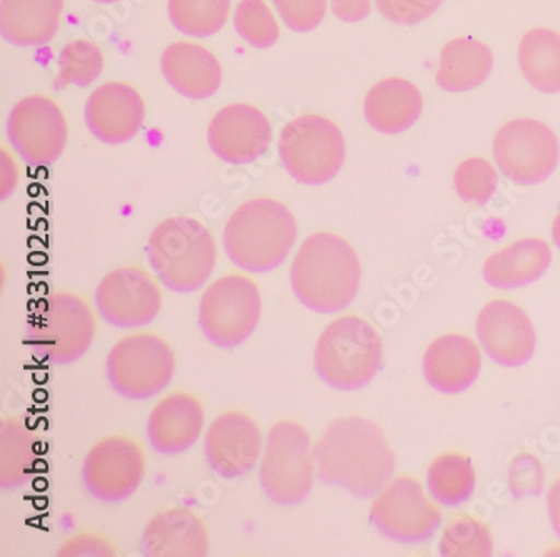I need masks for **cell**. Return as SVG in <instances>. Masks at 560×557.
Listing matches in <instances>:
<instances>
[{
  "mask_svg": "<svg viewBox=\"0 0 560 557\" xmlns=\"http://www.w3.org/2000/svg\"><path fill=\"white\" fill-rule=\"evenodd\" d=\"M314 459L324 484L361 499L385 489L396 471V455L385 432L361 415L330 422L314 446Z\"/></svg>",
  "mask_w": 560,
  "mask_h": 557,
  "instance_id": "1",
  "label": "cell"
},
{
  "mask_svg": "<svg viewBox=\"0 0 560 557\" xmlns=\"http://www.w3.org/2000/svg\"><path fill=\"white\" fill-rule=\"evenodd\" d=\"M361 278L360 257L335 233H314L292 261V292L316 313H336L349 307L360 292Z\"/></svg>",
  "mask_w": 560,
  "mask_h": 557,
  "instance_id": "2",
  "label": "cell"
},
{
  "mask_svg": "<svg viewBox=\"0 0 560 557\" xmlns=\"http://www.w3.org/2000/svg\"><path fill=\"white\" fill-rule=\"evenodd\" d=\"M298 240V222L285 204L256 198L238 206L223 232L232 263L248 273L272 272L288 260Z\"/></svg>",
  "mask_w": 560,
  "mask_h": 557,
  "instance_id": "3",
  "label": "cell"
},
{
  "mask_svg": "<svg viewBox=\"0 0 560 557\" xmlns=\"http://www.w3.org/2000/svg\"><path fill=\"white\" fill-rule=\"evenodd\" d=\"M156 278L176 294H194L209 282L217 264V244L210 229L190 216L160 223L147 245Z\"/></svg>",
  "mask_w": 560,
  "mask_h": 557,
  "instance_id": "4",
  "label": "cell"
},
{
  "mask_svg": "<svg viewBox=\"0 0 560 557\" xmlns=\"http://www.w3.org/2000/svg\"><path fill=\"white\" fill-rule=\"evenodd\" d=\"M383 364L380 333L364 318L345 315L336 318L317 340L314 365L317 376L336 390L363 389Z\"/></svg>",
  "mask_w": 560,
  "mask_h": 557,
  "instance_id": "5",
  "label": "cell"
},
{
  "mask_svg": "<svg viewBox=\"0 0 560 557\" xmlns=\"http://www.w3.org/2000/svg\"><path fill=\"white\" fill-rule=\"evenodd\" d=\"M96 330V315L81 295L56 292L31 318L25 340L37 360L68 365L86 355Z\"/></svg>",
  "mask_w": 560,
  "mask_h": 557,
  "instance_id": "6",
  "label": "cell"
},
{
  "mask_svg": "<svg viewBox=\"0 0 560 557\" xmlns=\"http://www.w3.org/2000/svg\"><path fill=\"white\" fill-rule=\"evenodd\" d=\"M314 447L310 432L295 420H279L269 430L260 464V486L280 506H295L314 486Z\"/></svg>",
  "mask_w": 560,
  "mask_h": 557,
  "instance_id": "7",
  "label": "cell"
},
{
  "mask_svg": "<svg viewBox=\"0 0 560 557\" xmlns=\"http://www.w3.org/2000/svg\"><path fill=\"white\" fill-rule=\"evenodd\" d=\"M175 352L156 333H133L113 345L106 358V377L118 395L128 401H148L172 383Z\"/></svg>",
  "mask_w": 560,
  "mask_h": 557,
  "instance_id": "8",
  "label": "cell"
},
{
  "mask_svg": "<svg viewBox=\"0 0 560 557\" xmlns=\"http://www.w3.org/2000/svg\"><path fill=\"white\" fill-rule=\"evenodd\" d=\"M262 313L260 289L242 273H226L201 295L198 325L212 345L235 348L250 339Z\"/></svg>",
  "mask_w": 560,
  "mask_h": 557,
  "instance_id": "9",
  "label": "cell"
},
{
  "mask_svg": "<svg viewBox=\"0 0 560 557\" xmlns=\"http://www.w3.org/2000/svg\"><path fill=\"white\" fill-rule=\"evenodd\" d=\"M280 159L295 181L317 186L341 171L346 141L341 129L317 115H304L289 122L279 140Z\"/></svg>",
  "mask_w": 560,
  "mask_h": 557,
  "instance_id": "10",
  "label": "cell"
},
{
  "mask_svg": "<svg viewBox=\"0 0 560 557\" xmlns=\"http://www.w3.org/2000/svg\"><path fill=\"white\" fill-rule=\"evenodd\" d=\"M493 157L503 175L517 185H539L559 165V138L537 119H514L497 132Z\"/></svg>",
  "mask_w": 560,
  "mask_h": 557,
  "instance_id": "11",
  "label": "cell"
},
{
  "mask_svg": "<svg viewBox=\"0 0 560 557\" xmlns=\"http://www.w3.org/2000/svg\"><path fill=\"white\" fill-rule=\"evenodd\" d=\"M370 521L389 540L423 543L440 528L442 511L428 499L420 481L401 475L376 494L371 503Z\"/></svg>",
  "mask_w": 560,
  "mask_h": 557,
  "instance_id": "12",
  "label": "cell"
},
{
  "mask_svg": "<svg viewBox=\"0 0 560 557\" xmlns=\"http://www.w3.org/2000/svg\"><path fill=\"white\" fill-rule=\"evenodd\" d=\"M147 474V454L133 437H105L94 443L83 462V483L101 502L116 503L137 493Z\"/></svg>",
  "mask_w": 560,
  "mask_h": 557,
  "instance_id": "13",
  "label": "cell"
},
{
  "mask_svg": "<svg viewBox=\"0 0 560 557\" xmlns=\"http://www.w3.org/2000/svg\"><path fill=\"white\" fill-rule=\"evenodd\" d=\"M162 304V288L141 266H118L96 288L97 311L116 329L148 325L159 317Z\"/></svg>",
  "mask_w": 560,
  "mask_h": 557,
  "instance_id": "14",
  "label": "cell"
},
{
  "mask_svg": "<svg viewBox=\"0 0 560 557\" xmlns=\"http://www.w3.org/2000/svg\"><path fill=\"white\" fill-rule=\"evenodd\" d=\"M8 138L25 163L49 166L58 162L68 143V122L49 97H25L9 115Z\"/></svg>",
  "mask_w": 560,
  "mask_h": 557,
  "instance_id": "15",
  "label": "cell"
},
{
  "mask_svg": "<svg viewBox=\"0 0 560 557\" xmlns=\"http://www.w3.org/2000/svg\"><path fill=\"white\" fill-rule=\"evenodd\" d=\"M262 430L252 415L226 411L207 430V464L223 479H238L254 471L262 455Z\"/></svg>",
  "mask_w": 560,
  "mask_h": 557,
  "instance_id": "16",
  "label": "cell"
},
{
  "mask_svg": "<svg viewBox=\"0 0 560 557\" xmlns=\"http://www.w3.org/2000/svg\"><path fill=\"white\" fill-rule=\"evenodd\" d=\"M477 335L487 355L502 367L527 364L537 347L536 327L514 301L493 300L481 308Z\"/></svg>",
  "mask_w": 560,
  "mask_h": 557,
  "instance_id": "17",
  "label": "cell"
},
{
  "mask_svg": "<svg viewBox=\"0 0 560 557\" xmlns=\"http://www.w3.org/2000/svg\"><path fill=\"white\" fill-rule=\"evenodd\" d=\"M272 140L269 119L250 104H232L210 122L209 144L213 153L232 165H248L266 153Z\"/></svg>",
  "mask_w": 560,
  "mask_h": 557,
  "instance_id": "18",
  "label": "cell"
},
{
  "mask_svg": "<svg viewBox=\"0 0 560 557\" xmlns=\"http://www.w3.org/2000/svg\"><path fill=\"white\" fill-rule=\"evenodd\" d=\"M206 426V408L194 393H168L148 417L147 436L159 454H184L200 439Z\"/></svg>",
  "mask_w": 560,
  "mask_h": 557,
  "instance_id": "19",
  "label": "cell"
},
{
  "mask_svg": "<svg viewBox=\"0 0 560 557\" xmlns=\"http://www.w3.org/2000/svg\"><path fill=\"white\" fill-rule=\"evenodd\" d=\"M86 122L90 131L103 143H126L133 140L143 126V99L128 84H105L88 99Z\"/></svg>",
  "mask_w": 560,
  "mask_h": 557,
  "instance_id": "20",
  "label": "cell"
},
{
  "mask_svg": "<svg viewBox=\"0 0 560 557\" xmlns=\"http://www.w3.org/2000/svg\"><path fill=\"white\" fill-rule=\"evenodd\" d=\"M140 549L147 557H206L210 550L209 531L190 509H165L148 522Z\"/></svg>",
  "mask_w": 560,
  "mask_h": 557,
  "instance_id": "21",
  "label": "cell"
},
{
  "mask_svg": "<svg viewBox=\"0 0 560 557\" xmlns=\"http://www.w3.org/2000/svg\"><path fill=\"white\" fill-rule=\"evenodd\" d=\"M480 370V351L470 336L450 333L436 339L424 352V377L439 392H465L474 386Z\"/></svg>",
  "mask_w": 560,
  "mask_h": 557,
  "instance_id": "22",
  "label": "cell"
},
{
  "mask_svg": "<svg viewBox=\"0 0 560 557\" xmlns=\"http://www.w3.org/2000/svg\"><path fill=\"white\" fill-rule=\"evenodd\" d=\"M162 71L170 86L190 99H207L222 84L219 59L198 44H172L163 52Z\"/></svg>",
  "mask_w": 560,
  "mask_h": 557,
  "instance_id": "23",
  "label": "cell"
},
{
  "mask_svg": "<svg viewBox=\"0 0 560 557\" xmlns=\"http://www.w3.org/2000/svg\"><path fill=\"white\" fill-rule=\"evenodd\" d=\"M423 111L420 90L406 79H385L374 84L364 99V116L371 128L383 134L410 129Z\"/></svg>",
  "mask_w": 560,
  "mask_h": 557,
  "instance_id": "24",
  "label": "cell"
},
{
  "mask_svg": "<svg viewBox=\"0 0 560 557\" xmlns=\"http://www.w3.org/2000/svg\"><path fill=\"white\" fill-rule=\"evenodd\" d=\"M552 261L549 245L524 238L495 251L483 263V278L495 288H522L542 278Z\"/></svg>",
  "mask_w": 560,
  "mask_h": 557,
  "instance_id": "25",
  "label": "cell"
},
{
  "mask_svg": "<svg viewBox=\"0 0 560 557\" xmlns=\"http://www.w3.org/2000/svg\"><path fill=\"white\" fill-rule=\"evenodd\" d=\"M65 0H2L0 31L15 46H43L58 33Z\"/></svg>",
  "mask_w": 560,
  "mask_h": 557,
  "instance_id": "26",
  "label": "cell"
},
{
  "mask_svg": "<svg viewBox=\"0 0 560 557\" xmlns=\"http://www.w3.org/2000/svg\"><path fill=\"white\" fill-rule=\"evenodd\" d=\"M492 69V50L486 44L458 37L443 47L436 83L448 93H465L486 83Z\"/></svg>",
  "mask_w": 560,
  "mask_h": 557,
  "instance_id": "27",
  "label": "cell"
},
{
  "mask_svg": "<svg viewBox=\"0 0 560 557\" xmlns=\"http://www.w3.org/2000/svg\"><path fill=\"white\" fill-rule=\"evenodd\" d=\"M37 436L22 418L8 415L0 427V487L18 489L30 481L37 461Z\"/></svg>",
  "mask_w": 560,
  "mask_h": 557,
  "instance_id": "28",
  "label": "cell"
},
{
  "mask_svg": "<svg viewBox=\"0 0 560 557\" xmlns=\"http://www.w3.org/2000/svg\"><path fill=\"white\" fill-rule=\"evenodd\" d=\"M518 66L532 87L544 94L560 93V36L553 31H530L518 44Z\"/></svg>",
  "mask_w": 560,
  "mask_h": 557,
  "instance_id": "29",
  "label": "cell"
},
{
  "mask_svg": "<svg viewBox=\"0 0 560 557\" xmlns=\"http://www.w3.org/2000/svg\"><path fill=\"white\" fill-rule=\"evenodd\" d=\"M427 484L436 502L453 508L470 499L477 484V474L468 455L445 452L431 462Z\"/></svg>",
  "mask_w": 560,
  "mask_h": 557,
  "instance_id": "30",
  "label": "cell"
},
{
  "mask_svg": "<svg viewBox=\"0 0 560 557\" xmlns=\"http://www.w3.org/2000/svg\"><path fill=\"white\" fill-rule=\"evenodd\" d=\"M231 0H170L168 14L180 33L210 37L225 25Z\"/></svg>",
  "mask_w": 560,
  "mask_h": 557,
  "instance_id": "31",
  "label": "cell"
},
{
  "mask_svg": "<svg viewBox=\"0 0 560 557\" xmlns=\"http://www.w3.org/2000/svg\"><path fill=\"white\" fill-rule=\"evenodd\" d=\"M443 557H489L493 553V537L487 524L458 515L443 529L439 544Z\"/></svg>",
  "mask_w": 560,
  "mask_h": 557,
  "instance_id": "32",
  "label": "cell"
},
{
  "mask_svg": "<svg viewBox=\"0 0 560 557\" xmlns=\"http://www.w3.org/2000/svg\"><path fill=\"white\" fill-rule=\"evenodd\" d=\"M105 68V58L96 44L86 39H75L62 49L59 58L58 87H86L100 78Z\"/></svg>",
  "mask_w": 560,
  "mask_h": 557,
  "instance_id": "33",
  "label": "cell"
},
{
  "mask_svg": "<svg viewBox=\"0 0 560 557\" xmlns=\"http://www.w3.org/2000/svg\"><path fill=\"white\" fill-rule=\"evenodd\" d=\"M234 24L238 36L257 49H269L280 37L279 24L264 0H242Z\"/></svg>",
  "mask_w": 560,
  "mask_h": 557,
  "instance_id": "34",
  "label": "cell"
},
{
  "mask_svg": "<svg viewBox=\"0 0 560 557\" xmlns=\"http://www.w3.org/2000/svg\"><path fill=\"white\" fill-rule=\"evenodd\" d=\"M495 168L481 157H468L453 175L456 193L468 203L486 204L497 191Z\"/></svg>",
  "mask_w": 560,
  "mask_h": 557,
  "instance_id": "35",
  "label": "cell"
},
{
  "mask_svg": "<svg viewBox=\"0 0 560 557\" xmlns=\"http://www.w3.org/2000/svg\"><path fill=\"white\" fill-rule=\"evenodd\" d=\"M280 17L295 33H310L324 21L327 0H272Z\"/></svg>",
  "mask_w": 560,
  "mask_h": 557,
  "instance_id": "36",
  "label": "cell"
},
{
  "mask_svg": "<svg viewBox=\"0 0 560 557\" xmlns=\"http://www.w3.org/2000/svg\"><path fill=\"white\" fill-rule=\"evenodd\" d=\"M509 487L515 497L537 496L544 489V467L532 454L514 458L509 467Z\"/></svg>",
  "mask_w": 560,
  "mask_h": 557,
  "instance_id": "37",
  "label": "cell"
},
{
  "mask_svg": "<svg viewBox=\"0 0 560 557\" xmlns=\"http://www.w3.org/2000/svg\"><path fill=\"white\" fill-rule=\"evenodd\" d=\"M443 0H376L377 9L388 21L417 25L435 14Z\"/></svg>",
  "mask_w": 560,
  "mask_h": 557,
  "instance_id": "38",
  "label": "cell"
},
{
  "mask_svg": "<svg viewBox=\"0 0 560 557\" xmlns=\"http://www.w3.org/2000/svg\"><path fill=\"white\" fill-rule=\"evenodd\" d=\"M118 549L108 537L96 533L75 534L69 537L61 549L59 557H115L118 556Z\"/></svg>",
  "mask_w": 560,
  "mask_h": 557,
  "instance_id": "39",
  "label": "cell"
},
{
  "mask_svg": "<svg viewBox=\"0 0 560 557\" xmlns=\"http://www.w3.org/2000/svg\"><path fill=\"white\" fill-rule=\"evenodd\" d=\"M336 17L345 22H360L371 12V0H330Z\"/></svg>",
  "mask_w": 560,
  "mask_h": 557,
  "instance_id": "40",
  "label": "cell"
},
{
  "mask_svg": "<svg viewBox=\"0 0 560 557\" xmlns=\"http://www.w3.org/2000/svg\"><path fill=\"white\" fill-rule=\"evenodd\" d=\"M547 509H549L550 522L556 529L557 536L560 537V477L553 481L547 494Z\"/></svg>",
  "mask_w": 560,
  "mask_h": 557,
  "instance_id": "41",
  "label": "cell"
},
{
  "mask_svg": "<svg viewBox=\"0 0 560 557\" xmlns=\"http://www.w3.org/2000/svg\"><path fill=\"white\" fill-rule=\"evenodd\" d=\"M552 238L553 241H556L557 248L560 250V213L552 223Z\"/></svg>",
  "mask_w": 560,
  "mask_h": 557,
  "instance_id": "42",
  "label": "cell"
},
{
  "mask_svg": "<svg viewBox=\"0 0 560 557\" xmlns=\"http://www.w3.org/2000/svg\"><path fill=\"white\" fill-rule=\"evenodd\" d=\"M94 2H100V4H115L118 0H94Z\"/></svg>",
  "mask_w": 560,
  "mask_h": 557,
  "instance_id": "43",
  "label": "cell"
}]
</instances>
